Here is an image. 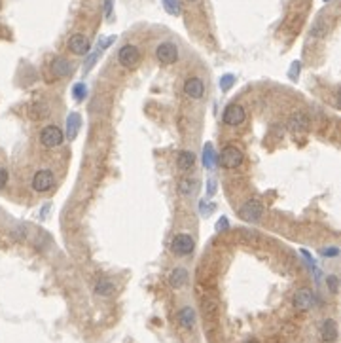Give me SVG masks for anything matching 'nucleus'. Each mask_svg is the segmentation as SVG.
I'll use <instances>...</instances> for the list:
<instances>
[{
	"mask_svg": "<svg viewBox=\"0 0 341 343\" xmlns=\"http://www.w3.org/2000/svg\"><path fill=\"white\" fill-rule=\"evenodd\" d=\"M245 160V156H243V152L237 148V146H224L222 152H220V156L216 158V161L224 167V169H237L239 165L243 163Z\"/></svg>",
	"mask_w": 341,
	"mask_h": 343,
	"instance_id": "obj_1",
	"label": "nucleus"
},
{
	"mask_svg": "<svg viewBox=\"0 0 341 343\" xmlns=\"http://www.w3.org/2000/svg\"><path fill=\"white\" fill-rule=\"evenodd\" d=\"M65 140V135L61 131V127H57L55 124L53 126H45L40 133V144L47 150H53V148H59Z\"/></svg>",
	"mask_w": 341,
	"mask_h": 343,
	"instance_id": "obj_2",
	"label": "nucleus"
},
{
	"mask_svg": "<svg viewBox=\"0 0 341 343\" xmlns=\"http://www.w3.org/2000/svg\"><path fill=\"white\" fill-rule=\"evenodd\" d=\"M53 186H55L53 171H49V169H40V171L34 172L33 190L36 194H47V192L53 190Z\"/></svg>",
	"mask_w": 341,
	"mask_h": 343,
	"instance_id": "obj_3",
	"label": "nucleus"
},
{
	"mask_svg": "<svg viewBox=\"0 0 341 343\" xmlns=\"http://www.w3.org/2000/svg\"><path fill=\"white\" fill-rule=\"evenodd\" d=\"M195 249V241L188 233H176L170 239V252L176 256H190Z\"/></svg>",
	"mask_w": 341,
	"mask_h": 343,
	"instance_id": "obj_4",
	"label": "nucleus"
},
{
	"mask_svg": "<svg viewBox=\"0 0 341 343\" xmlns=\"http://www.w3.org/2000/svg\"><path fill=\"white\" fill-rule=\"evenodd\" d=\"M261 216H263V205L260 199H249L239 209V218L245 222H260Z\"/></svg>",
	"mask_w": 341,
	"mask_h": 343,
	"instance_id": "obj_5",
	"label": "nucleus"
},
{
	"mask_svg": "<svg viewBox=\"0 0 341 343\" xmlns=\"http://www.w3.org/2000/svg\"><path fill=\"white\" fill-rule=\"evenodd\" d=\"M118 61H120V65L125 67V69H135L136 65H138V61H140V51H138V47L133 46V44H125V46L120 47V51H118Z\"/></svg>",
	"mask_w": 341,
	"mask_h": 343,
	"instance_id": "obj_6",
	"label": "nucleus"
},
{
	"mask_svg": "<svg viewBox=\"0 0 341 343\" xmlns=\"http://www.w3.org/2000/svg\"><path fill=\"white\" fill-rule=\"evenodd\" d=\"M156 57L161 65H172L178 61V47L172 42H163L156 47Z\"/></svg>",
	"mask_w": 341,
	"mask_h": 343,
	"instance_id": "obj_7",
	"label": "nucleus"
},
{
	"mask_svg": "<svg viewBox=\"0 0 341 343\" xmlns=\"http://www.w3.org/2000/svg\"><path fill=\"white\" fill-rule=\"evenodd\" d=\"M222 120H224V124L229 127H237L241 126L245 120H247V112H245V108L241 106V104H229L226 110H224V116H222Z\"/></svg>",
	"mask_w": 341,
	"mask_h": 343,
	"instance_id": "obj_8",
	"label": "nucleus"
},
{
	"mask_svg": "<svg viewBox=\"0 0 341 343\" xmlns=\"http://www.w3.org/2000/svg\"><path fill=\"white\" fill-rule=\"evenodd\" d=\"M91 42L87 36L84 35H72L68 38V49L74 53V55H87L89 53Z\"/></svg>",
	"mask_w": 341,
	"mask_h": 343,
	"instance_id": "obj_9",
	"label": "nucleus"
},
{
	"mask_svg": "<svg viewBox=\"0 0 341 343\" xmlns=\"http://www.w3.org/2000/svg\"><path fill=\"white\" fill-rule=\"evenodd\" d=\"M294 305L296 309H299V311H307V309H311L315 305V294L309 290V288H301V290H298L294 296Z\"/></svg>",
	"mask_w": 341,
	"mask_h": 343,
	"instance_id": "obj_10",
	"label": "nucleus"
},
{
	"mask_svg": "<svg viewBox=\"0 0 341 343\" xmlns=\"http://www.w3.org/2000/svg\"><path fill=\"white\" fill-rule=\"evenodd\" d=\"M205 93V84L199 78H188L184 82V95L190 99H201Z\"/></svg>",
	"mask_w": 341,
	"mask_h": 343,
	"instance_id": "obj_11",
	"label": "nucleus"
},
{
	"mask_svg": "<svg viewBox=\"0 0 341 343\" xmlns=\"http://www.w3.org/2000/svg\"><path fill=\"white\" fill-rule=\"evenodd\" d=\"M51 72L57 78H67L68 74H72V63L65 57H55L51 61Z\"/></svg>",
	"mask_w": 341,
	"mask_h": 343,
	"instance_id": "obj_12",
	"label": "nucleus"
},
{
	"mask_svg": "<svg viewBox=\"0 0 341 343\" xmlns=\"http://www.w3.org/2000/svg\"><path fill=\"white\" fill-rule=\"evenodd\" d=\"M320 338L326 343H334L338 340V324L334 319H326L322 320L320 324Z\"/></svg>",
	"mask_w": 341,
	"mask_h": 343,
	"instance_id": "obj_13",
	"label": "nucleus"
},
{
	"mask_svg": "<svg viewBox=\"0 0 341 343\" xmlns=\"http://www.w3.org/2000/svg\"><path fill=\"white\" fill-rule=\"evenodd\" d=\"M311 122H309V116L305 112H294V114L288 118V127L292 131H305L309 129Z\"/></svg>",
	"mask_w": 341,
	"mask_h": 343,
	"instance_id": "obj_14",
	"label": "nucleus"
},
{
	"mask_svg": "<svg viewBox=\"0 0 341 343\" xmlns=\"http://www.w3.org/2000/svg\"><path fill=\"white\" fill-rule=\"evenodd\" d=\"M80 127H82V116L78 112H70L67 116V138L68 140H74L78 137Z\"/></svg>",
	"mask_w": 341,
	"mask_h": 343,
	"instance_id": "obj_15",
	"label": "nucleus"
},
{
	"mask_svg": "<svg viewBox=\"0 0 341 343\" xmlns=\"http://www.w3.org/2000/svg\"><path fill=\"white\" fill-rule=\"evenodd\" d=\"M195 320H197V317H195V311H193V307H182L180 311H178V322L182 324V328H186V330H192L193 326H195Z\"/></svg>",
	"mask_w": 341,
	"mask_h": 343,
	"instance_id": "obj_16",
	"label": "nucleus"
},
{
	"mask_svg": "<svg viewBox=\"0 0 341 343\" xmlns=\"http://www.w3.org/2000/svg\"><path fill=\"white\" fill-rule=\"evenodd\" d=\"M176 165L180 171H192L193 165H195V154L190 150H182L176 158Z\"/></svg>",
	"mask_w": 341,
	"mask_h": 343,
	"instance_id": "obj_17",
	"label": "nucleus"
},
{
	"mask_svg": "<svg viewBox=\"0 0 341 343\" xmlns=\"http://www.w3.org/2000/svg\"><path fill=\"white\" fill-rule=\"evenodd\" d=\"M188 283V271L184 267H174L169 273V285L172 288H182Z\"/></svg>",
	"mask_w": 341,
	"mask_h": 343,
	"instance_id": "obj_18",
	"label": "nucleus"
},
{
	"mask_svg": "<svg viewBox=\"0 0 341 343\" xmlns=\"http://www.w3.org/2000/svg\"><path fill=\"white\" fill-rule=\"evenodd\" d=\"M114 290H116V285H114L110 279H106V277H102V279H99V281L95 283V294H97V296L108 298L114 294Z\"/></svg>",
	"mask_w": 341,
	"mask_h": 343,
	"instance_id": "obj_19",
	"label": "nucleus"
},
{
	"mask_svg": "<svg viewBox=\"0 0 341 343\" xmlns=\"http://www.w3.org/2000/svg\"><path fill=\"white\" fill-rule=\"evenodd\" d=\"M197 186H199V182L195 178H182V180H178V194L184 197H190L197 192Z\"/></svg>",
	"mask_w": 341,
	"mask_h": 343,
	"instance_id": "obj_20",
	"label": "nucleus"
},
{
	"mask_svg": "<svg viewBox=\"0 0 341 343\" xmlns=\"http://www.w3.org/2000/svg\"><path fill=\"white\" fill-rule=\"evenodd\" d=\"M216 163V154H214V148H213V144L211 142H207L203 146V165L205 169H213Z\"/></svg>",
	"mask_w": 341,
	"mask_h": 343,
	"instance_id": "obj_21",
	"label": "nucleus"
},
{
	"mask_svg": "<svg viewBox=\"0 0 341 343\" xmlns=\"http://www.w3.org/2000/svg\"><path fill=\"white\" fill-rule=\"evenodd\" d=\"M31 112H33V118L34 120H42V118H47L49 116V106H47V103H44V101H38V103H34L33 106H31Z\"/></svg>",
	"mask_w": 341,
	"mask_h": 343,
	"instance_id": "obj_22",
	"label": "nucleus"
},
{
	"mask_svg": "<svg viewBox=\"0 0 341 343\" xmlns=\"http://www.w3.org/2000/svg\"><path fill=\"white\" fill-rule=\"evenodd\" d=\"M72 95H74V99H76L78 103H82V101L87 97V86H85L84 82H78V84L72 87Z\"/></svg>",
	"mask_w": 341,
	"mask_h": 343,
	"instance_id": "obj_23",
	"label": "nucleus"
},
{
	"mask_svg": "<svg viewBox=\"0 0 341 343\" xmlns=\"http://www.w3.org/2000/svg\"><path fill=\"white\" fill-rule=\"evenodd\" d=\"M163 6L170 15H180V4L178 0H163Z\"/></svg>",
	"mask_w": 341,
	"mask_h": 343,
	"instance_id": "obj_24",
	"label": "nucleus"
},
{
	"mask_svg": "<svg viewBox=\"0 0 341 343\" xmlns=\"http://www.w3.org/2000/svg\"><path fill=\"white\" fill-rule=\"evenodd\" d=\"M326 35V25L322 19H318L317 23L311 27V36H315V38H322V36Z\"/></svg>",
	"mask_w": 341,
	"mask_h": 343,
	"instance_id": "obj_25",
	"label": "nucleus"
},
{
	"mask_svg": "<svg viewBox=\"0 0 341 343\" xmlns=\"http://www.w3.org/2000/svg\"><path fill=\"white\" fill-rule=\"evenodd\" d=\"M233 84H235V76H233V74H224V76L220 78V89H222V91H229Z\"/></svg>",
	"mask_w": 341,
	"mask_h": 343,
	"instance_id": "obj_26",
	"label": "nucleus"
},
{
	"mask_svg": "<svg viewBox=\"0 0 341 343\" xmlns=\"http://www.w3.org/2000/svg\"><path fill=\"white\" fill-rule=\"evenodd\" d=\"M326 285H328V290L332 294H338V290H340V279L336 275H328L326 277Z\"/></svg>",
	"mask_w": 341,
	"mask_h": 343,
	"instance_id": "obj_27",
	"label": "nucleus"
},
{
	"mask_svg": "<svg viewBox=\"0 0 341 343\" xmlns=\"http://www.w3.org/2000/svg\"><path fill=\"white\" fill-rule=\"evenodd\" d=\"M99 55H101V51H99V49H95L89 57H87L85 65H84V74H87V72L93 69V65H95V61H97V57H99Z\"/></svg>",
	"mask_w": 341,
	"mask_h": 343,
	"instance_id": "obj_28",
	"label": "nucleus"
},
{
	"mask_svg": "<svg viewBox=\"0 0 341 343\" xmlns=\"http://www.w3.org/2000/svg\"><path fill=\"white\" fill-rule=\"evenodd\" d=\"M203 313L207 317H213L216 313V301H213V300H203Z\"/></svg>",
	"mask_w": 341,
	"mask_h": 343,
	"instance_id": "obj_29",
	"label": "nucleus"
},
{
	"mask_svg": "<svg viewBox=\"0 0 341 343\" xmlns=\"http://www.w3.org/2000/svg\"><path fill=\"white\" fill-rule=\"evenodd\" d=\"M213 211H214V203H211V201H201V205H199V213H201V214L209 216Z\"/></svg>",
	"mask_w": 341,
	"mask_h": 343,
	"instance_id": "obj_30",
	"label": "nucleus"
},
{
	"mask_svg": "<svg viewBox=\"0 0 341 343\" xmlns=\"http://www.w3.org/2000/svg\"><path fill=\"white\" fill-rule=\"evenodd\" d=\"M322 256H326V258H334V256H338L340 254V249L338 247H328V249H322L320 251Z\"/></svg>",
	"mask_w": 341,
	"mask_h": 343,
	"instance_id": "obj_31",
	"label": "nucleus"
},
{
	"mask_svg": "<svg viewBox=\"0 0 341 343\" xmlns=\"http://www.w3.org/2000/svg\"><path fill=\"white\" fill-rule=\"evenodd\" d=\"M8 180H10V174H8V171H6L4 167H0V190H2V188H6Z\"/></svg>",
	"mask_w": 341,
	"mask_h": 343,
	"instance_id": "obj_32",
	"label": "nucleus"
},
{
	"mask_svg": "<svg viewBox=\"0 0 341 343\" xmlns=\"http://www.w3.org/2000/svg\"><path fill=\"white\" fill-rule=\"evenodd\" d=\"M112 42H116V36H108V38H104V40H101V44L97 46V49H99V51H102V49H106V47L110 46Z\"/></svg>",
	"mask_w": 341,
	"mask_h": 343,
	"instance_id": "obj_33",
	"label": "nucleus"
},
{
	"mask_svg": "<svg viewBox=\"0 0 341 343\" xmlns=\"http://www.w3.org/2000/svg\"><path fill=\"white\" fill-rule=\"evenodd\" d=\"M227 228H229V222H227L226 216H222L218 220V224H216V229H218V231H224V229H227Z\"/></svg>",
	"mask_w": 341,
	"mask_h": 343,
	"instance_id": "obj_34",
	"label": "nucleus"
},
{
	"mask_svg": "<svg viewBox=\"0 0 341 343\" xmlns=\"http://www.w3.org/2000/svg\"><path fill=\"white\" fill-rule=\"evenodd\" d=\"M298 74H299V63L296 61V63H292V69H290V72H288V76L294 80V78H298Z\"/></svg>",
	"mask_w": 341,
	"mask_h": 343,
	"instance_id": "obj_35",
	"label": "nucleus"
},
{
	"mask_svg": "<svg viewBox=\"0 0 341 343\" xmlns=\"http://www.w3.org/2000/svg\"><path fill=\"white\" fill-rule=\"evenodd\" d=\"M104 15H106V17L112 15V0H106V2H104Z\"/></svg>",
	"mask_w": 341,
	"mask_h": 343,
	"instance_id": "obj_36",
	"label": "nucleus"
},
{
	"mask_svg": "<svg viewBox=\"0 0 341 343\" xmlns=\"http://www.w3.org/2000/svg\"><path fill=\"white\" fill-rule=\"evenodd\" d=\"M207 192H209V195H213L216 192V182L213 180V178L207 182Z\"/></svg>",
	"mask_w": 341,
	"mask_h": 343,
	"instance_id": "obj_37",
	"label": "nucleus"
},
{
	"mask_svg": "<svg viewBox=\"0 0 341 343\" xmlns=\"http://www.w3.org/2000/svg\"><path fill=\"white\" fill-rule=\"evenodd\" d=\"M247 343H258V342H256V340H249Z\"/></svg>",
	"mask_w": 341,
	"mask_h": 343,
	"instance_id": "obj_38",
	"label": "nucleus"
},
{
	"mask_svg": "<svg viewBox=\"0 0 341 343\" xmlns=\"http://www.w3.org/2000/svg\"><path fill=\"white\" fill-rule=\"evenodd\" d=\"M188 2H195V0H188Z\"/></svg>",
	"mask_w": 341,
	"mask_h": 343,
	"instance_id": "obj_39",
	"label": "nucleus"
},
{
	"mask_svg": "<svg viewBox=\"0 0 341 343\" xmlns=\"http://www.w3.org/2000/svg\"><path fill=\"white\" fill-rule=\"evenodd\" d=\"M324 2H330V0H324Z\"/></svg>",
	"mask_w": 341,
	"mask_h": 343,
	"instance_id": "obj_40",
	"label": "nucleus"
}]
</instances>
